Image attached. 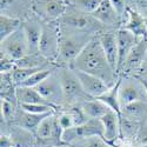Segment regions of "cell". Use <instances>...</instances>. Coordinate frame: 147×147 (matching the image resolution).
Masks as SVG:
<instances>
[{
  "mask_svg": "<svg viewBox=\"0 0 147 147\" xmlns=\"http://www.w3.org/2000/svg\"><path fill=\"white\" fill-rule=\"evenodd\" d=\"M0 147H14L11 136L6 133H1V136H0Z\"/></svg>",
  "mask_w": 147,
  "mask_h": 147,
  "instance_id": "e575fe53",
  "label": "cell"
},
{
  "mask_svg": "<svg viewBox=\"0 0 147 147\" xmlns=\"http://www.w3.org/2000/svg\"><path fill=\"white\" fill-rule=\"evenodd\" d=\"M16 67H17L16 61L1 53V55H0V72L1 73H12Z\"/></svg>",
  "mask_w": 147,
  "mask_h": 147,
  "instance_id": "1f68e13d",
  "label": "cell"
},
{
  "mask_svg": "<svg viewBox=\"0 0 147 147\" xmlns=\"http://www.w3.org/2000/svg\"><path fill=\"white\" fill-rule=\"evenodd\" d=\"M54 113V112H53ZM52 113H47V114H33V113H28L26 111H24L19 107L18 112H17V115L14 118V120L12 121V125H16V126H19L21 128H25L32 133L35 134L36 129H38L39 125L41 124V121L48 117Z\"/></svg>",
  "mask_w": 147,
  "mask_h": 147,
  "instance_id": "e0dca14e",
  "label": "cell"
},
{
  "mask_svg": "<svg viewBox=\"0 0 147 147\" xmlns=\"http://www.w3.org/2000/svg\"><path fill=\"white\" fill-rule=\"evenodd\" d=\"M71 145L74 147H117L114 145H111L109 142H107L102 137H98V136L79 139Z\"/></svg>",
  "mask_w": 147,
  "mask_h": 147,
  "instance_id": "484cf974",
  "label": "cell"
},
{
  "mask_svg": "<svg viewBox=\"0 0 147 147\" xmlns=\"http://www.w3.org/2000/svg\"><path fill=\"white\" fill-rule=\"evenodd\" d=\"M59 21H42V34L39 42V54L50 63H54L59 57Z\"/></svg>",
  "mask_w": 147,
  "mask_h": 147,
  "instance_id": "277c9868",
  "label": "cell"
},
{
  "mask_svg": "<svg viewBox=\"0 0 147 147\" xmlns=\"http://www.w3.org/2000/svg\"><path fill=\"white\" fill-rule=\"evenodd\" d=\"M92 16L105 27H108L111 30H114V27H118L122 24V19L119 17L109 0H102L100 6Z\"/></svg>",
  "mask_w": 147,
  "mask_h": 147,
  "instance_id": "2e32d148",
  "label": "cell"
},
{
  "mask_svg": "<svg viewBox=\"0 0 147 147\" xmlns=\"http://www.w3.org/2000/svg\"><path fill=\"white\" fill-rule=\"evenodd\" d=\"M22 20L19 18L1 14L0 16V41L5 40L21 27Z\"/></svg>",
  "mask_w": 147,
  "mask_h": 147,
  "instance_id": "d4e9b609",
  "label": "cell"
},
{
  "mask_svg": "<svg viewBox=\"0 0 147 147\" xmlns=\"http://www.w3.org/2000/svg\"><path fill=\"white\" fill-rule=\"evenodd\" d=\"M16 93H17V100H18L19 105H22V104H41V105H48V106L55 108L52 104L48 102L34 87L17 86V92Z\"/></svg>",
  "mask_w": 147,
  "mask_h": 147,
  "instance_id": "d6986e66",
  "label": "cell"
},
{
  "mask_svg": "<svg viewBox=\"0 0 147 147\" xmlns=\"http://www.w3.org/2000/svg\"><path fill=\"white\" fill-rule=\"evenodd\" d=\"M76 72V74L81 84V86L84 88V91L86 92V94L93 99H96L100 95H102L105 92H107L109 90V86L100 78H98L95 76L88 74V73H85L78 69H73Z\"/></svg>",
  "mask_w": 147,
  "mask_h": 147,
  "instance_id": "4fadbf2b",
  "label": "cell"
},
{
  "mask_svg": "<svg viewBox=\"0 0 147 147\" xmlns=\"http://www.w3.org/2000/svg\"><path fill=\"white\" fill-rule=\"evenodd\" d=\"M9 136L13 140L14 147H36V144H38L36 142L38 139L34 133L16 125H12Z\"/></svg>",
  "mask_w": 147,
  "mask_h": 147,
  "instance_id": "ffe728a7",
  "label": "cell"
},
{
  "mask_svg": "<svg viewBox=\"0 0 147 147\" xmlns=\"http://www.w3.org/2000/svg\"><path fill=\"white\" fill-rule=\"evenodd\" d=\"M19 107L24 111L33 114H47L55 112V108L48 106V105H41V104H22L19 105Z\"/></svg>",
  "mask_w": 147,
  "mask_h": 147,
  "instance_id": "f546056e",
  "label": "cell"
},
{
  "mask_svg": "<svg viewBox=\"0 0 147 147\" xmlns=\"http://www.w3.org/2000/svg\"><path fill=\"white\" fill-rule=\"evenodd\" d=\"M120 119L121 117L113 111L107 113L105 117L100 119L104 126V139L111 145H114V142L119 139L120 132H121Z\"/></svg>",
  "mask_w": 147,
  "mask_h": 147,
  "instance_id": "ac0fdd59",
  "label": "cell"
},
{
  "mask_svg": "<svg viewBox=\"0 0 147 147\" xmlns=\"http://www.w3.org/2000/svg\"><path fill=\"white\" fill-rule=\"evenodd\" d=\"M0 44H1V53L14 60L16 63L30 54L28 44L21 27L5 40L0 41Z\"/></svg>",
  "mask_w": 147,
  "mask_h": 147,
  "instance_id": "52a82bcc",
  "label": "cell"
},
{
  "mask_svg": "<svg viewBox=\"0 0 147 147\" xmlns=\"http://www.w3.org/2000/svg\"><path fill=\"white\" fill-rule=\"evenodd\" d=\"M109 1H111L112 6L114 7V9L117 11V13H118L119 17L122 19V22H124L125 17H126L127 8L129 7L128 0H109Z\"/></svg>",
  "mask_w": 147,
  "mask_h": 147,
  "instance_id": "d6a6232c",
  "label": "cell"
},
{
  "mask_svg": "<svg viewBox=\"0 0 147 147\" xmlns=\"http://www.w3.org/2000/svg\"><path fill=\"white\" fill-rule=\"evenodd\" d=\"M147 59V38L140 39L138 44L132 48L124 66L119 72L120 76L137 77V72H140L145 60Z\"/></svg>",
  "mask_w": 147,
  "mask_h": 147,
  "instance_id": "30bf717a",
  "label": "cell"
},
{
  "mask_svg": "<svg viewBox=\"0 0 147 147\" xmlns=\"http://www.w3.org/2000/svg\"><path fill=\"white\" fill-rule=\"evenodd\" d=\"M61 147H74V146H72V145H61Z\"/></svg>",
  "mask_w": 147,
  "mask_h": 147,
  "instance_id": "f35d334b",
  "label": "cell"
},
{
  "mask_svg": "<svg viewBox=\"0 0 147 147\" xmlns=\"http://www.w3.org/2000/svg\"><path fill=\"white\" fill-rule=\"evenodd\" d=\"M93 136L104 138V126L100 119H90L84 125L64 129L61 136V142L63 145H71L79 139Z\"/></svg>",
  "mask_w": 147,
  "mask_h": 147,
  "instance_id": "8992f818",
  "label": "cell"
},
{
  "mask_svg": "<svg viewBox=\"0 0 147 147\" xmlns=\"http://www.w3.org/2000/svg\"><path fill=\"white\" fill-rule=\"evenodd\" d=\"M147 117V101H137L121 108V118L138 122Z\"/></svg>",
  "mask_w": 147,
  "mask_h": 147,
  "instance_id": "603a6c76",
  "label": "cell"
},
{
  "mask_svg": "<svg viewBox=\"0 0 147 147\" xmlns=\"http://www.w3.org/2000/svg\"><path fill=\"white\" fill-rule=\"evenodd\" d=\"M101 47L108 60L111 67L117 72L118 69V41H117V30H106L99 35ZM118 73V72H117Z\"/></svg>",
  "mask_w": 147,
  "mask_h": 147,
  "instance_id": "9a60e30c",
  "label": "cell"
},
{
  "mask_svg": "<svg viewBox=\"0 0 147 147\" xmlns=\"http://www.w3.org/2000/svg\"><path fill=\"white\" fill-rule=\"evenodd\" d=\"M119 102L121 108L137 101H147V95L140 80L137 77L120 76Z\"/></svg>",
  "mask_w": 147,
  "mask_h": 147,
  "instance_id": "5b68a950",
  "label": "cell"
},
{
  "mask_svg": "<svg viewBox=\"0 0 147 147\" xmlns=\"http://www.w3.org/2000/svg\"><path fill=\"white\" fill-rule=\"evenodd\" d=\"M65 1H66V4H67V5H71V4L74 3L76 0H65Z\"/></svg>",
  "mask_w": 147,
  "mask_h": 147,
  "instance_id": "74e56055",
  "label": "cell"
},
{
  "mask_svg": "<svg viewBox=\"0 0 147 147\" xmlns=\"http://www.w3.org/2000/svg\"><path fill=\"white\" fill-rule=\"evenodd\" d=\"M58 117V121H59V125L63 129H67V128H72L76 126V122L74 119L71 115V113L68 111H63L60 112L59 114H57Z\"/></svg>",
  "mask_w": 147,
  "mask_h": 147,
  "instance_id": "4dcf8cb0",
  "label": "cell"
},
{
  "mask_svg": "<svg viewBox=\"0 0 147 147\" xmlns=\"http://www.w3.org/2000/svg\"><path fill=\"white\" fill-rule=\"evenodd\" d=\"M122 27L132 32L138 39L147 38V18L132 7L127 8Z\"/></svg>",
  "mask_w": 147,
  "mask_h": 147,
  "instance_id": "5bb4252c",
  "label": "cell"
},
{
  "mask_svg": "<svg viewBox=\"0 0 147 147\" xmlns=\"http://www.w3.org/2000/svg\"><path fill=\"white\" fill-rule=\"evenodd\" d=\"M140 39H138L136 35L128 30L124 27L117 28V41H118V74L124 66L125 61L132 51V48L138 44Z\"/></svg>",
  "mask_w": 147,
  "mask_h": 147,
  "instance_id": "7c38bea8",
  "label": "cell"
},
{
  "mask_svg": "<svg viewBox=\"0 0 147 147\" xmlns=\"http://www.w3.org/2000/svg\"><path fill=\"white\" fill-rule=\"evenodd\" d=\"M120 81H121V78L119 77L118 81L113 85V86L109 87V90L107 92H105L102 95H100L99 98H96V99H99L102 102H105L113 112H115L117 114H119L121 117V106H120V102H119V86H120Z\"/></svg>",
  "mask_w": 147,
  "mask_h": 147,
  "instance_id": "cb8c5ba5",
  "label": "cell"
},
{
  "mask_svg": "<svg viewBox=\"0 0 147 147\" xmlns=\"http://www.w3.org/2000/svg\"><path fill=\"white\" fill-rule=\"evenodd\" d=\"M60 26V44H59V57L58 60L63 63V66L69 67L87 44L96 36V34L80 32ZM57 60V61H58Z\"/></svg>",
  "mask_w": 147,
  "mask_h": 147,
  "instance_id": "7a4b0ae2",
  "label": "cell"
},
{
  "mask_svg": "<svg viewBox=\"0 0 147 147\" xmlns=\"http://www.w3.org/2000/svg\"><path fill=\"white\" fill-rule=\"evenodd\" d=\"M80 106L88 119H101L102 117H105L107 113L112 111L105 102H102L99 99L87 100Z\"/></svg>",
  "mask_w": 147,
  "mask_h": 147,
  "instance_id": "7402d4cb",
  "label": "cell"
},
{
  "mask_svg": "<svg viewBox=\"0 0 147 147\" xmlns=\"http://www.w3.org/2000/svg\"><path fill=\"white\" fill-rule=\"evenodd\" d=\"M34 88L55 108L66 105L64 91H63V87H61V82L58 77L57 69L47 79H45L40 85H38Z\"/></svg>",
  "mask_w": 147,
  "mask_h": 147,
  "instance_id": "9c48e42d",
  "label": "cell"
},
{
  "mask_svg": "<svg viewBox=\"0 0 147 147\" xmlns=\"http://www.w3.org/2000/svg\"><path fill=\"white\" fill-rule=\"evenodd\" d=\"M32 5L33 0H1V14L19 18L26 13L27 8L32 9Z\"/></svg>",
  "mask_w": 147,
  "mask_h": 147,
  "instance_id": "44dd1931",
  "label": "cell"
},
{
  "mask_svg": "<svg viewBox=\"0 0 147 147\" xmlns=\"http://www.w3.org/2000/svg\"><path fill=\"white\" fill-rule=\"evenodd\" d=\"M55 147H61V146H55Z\"/></svg>",
  "mask_w": 147,
  "mask_h": 147,
  "instance_id": "60d3db41",
  "label": "cell"
},
{
  "mask_svg": "<svg viewBox=\"0 0 147 147\" xmlns=\"http://www.w3.org/2000/svg\"><path fill=\"white\" fill-rule=\"evenodd\" d=\"M61 1H65V0H61ZM65 3H66V1H65Z\"/></svg>",
  "mask_w": 147,
  "mask_h": 147,
  "instance_id": "ab89813d",
  "label": "cell"
},
{
  "mask_svg": "<svg viewBox=\"0 0 147 147\" xmlns=\"http://www.w3.org/2000/svg\"><path fill=\"white\" fill-rule=\"evenodd\" d=\"M98 35L87 44L78 58L72 63L69 68L95 76L104 80L109 87H112L118 81L119 77L118 73L109 65Z\"/></svg>",
  "mask_w": 147,
  "mask_h": 147,
  "instance_id": "6da1fadb",
  "label": "cell"
},
{
  "mask_svg": "<svg viewBox=\"0 0 147 147\" xmlns=\"http://www.w3.org/2000/svg\"><path fill=\"white\" fill-rule=\"evenodd\" d=\"M102 0H76L73 4L68 5L73 8H76L84 13H88L93 14L94 12L98 9V7L100 6Z\"/></svg>",
  "mask_w": 147,
  "mask_h": 147,
  "instance_id": "83f0119b",
  "label": "cell"
},
{
  "mask_svg": "<svg viewBox=\"0 0 147 147\" xmlns=\"http://www.w3.org/2000/svg\"><path fill=\"white\" fill-rule=\"evenodd\" d=\"M18 104L1 99V122H12L18 112Z\"/></svg>",
  "mask_w": 147,
  "mask_h": 147,
  "instance_id": "f1b7e54d",
  "label": "cell"
},
{
  "mask_svg": "<svg viewBox=\"0 0 147 147\" xmlns=\"http://www.w3.org/2000/svg\"><path fill=\"white\" fill-rule=\"evenodd\" d=\"M67 7L61 0H33L32 11L42 21H58L66 13Z\"/></svg>",
  "mask_w": 147,
  "mask_h": 147,
  "instance_id": "ba28073f",
  "label": "cell"
},
{
  "mask_svg": "<svg viewBox=\"0 0 147 147\" xmlns=\"http://www.w3.org/2000/svg\"><path fill=\"white\" fill-rule=\"evenodd\" d=\"M21 28L26 36L28 48H30V54H38L39 42L42 34V20L36 16L26 17L22 20Z\"/></svg>",
  "mask_w": 147,
  "mask_h": 147,
  "instance_id": "8fae6325",
  "label": "cell"
},
{
  "mask_svg": "<svg viewBox=\"0 0 147 147\" xmlns=\"http://www.w3.org/2000/svg\"><path fill=\"white\" fill-rule=\"evenodd\" d=\"M58 77L61 82V87L65 95V102L68 106L82 105L85 101L91 100L93 98L88 96L84 91L81 84L76 74V72L69 67L60 66L57 68Z\"/></svg>",
  "mask_w": 147,
  "mask_h": 147,
  "instance_id": "3957f363",
  "label": "cell"
},
{
  "mask_svg": "<svg viewBox=\"0 0 147 147\" xmlns=\"http://www.w3.org/2000/svg\"><path fill=\"white\" fill-rule=\"evenodd\" d=\"M137 78L140 80L141 85H142V86H144V88H145L146 95H147V79H146V78H144V77H140V76H137Z\"/></svg>",
  "mask_w": 147,
  "mask_h": 147,
  "instance_id": "d590c367",
  "label": "cell"
},
{
  "mask_svg": "<svg viewBox=\"0 0 147 147\" xmlns=\"http://www.w3.org/2000/svg\"><path fill=\"white\" fill-rule=\"evenodd\" d=\"M48 66V65H47ZM47 66H44V67H35V68H28V67H16L13 69V72L11 73L12 74V79H13V82L19 86L21 85L25 80H27L32 74H34L35 72H38Z\"/></svg>",
  "mask_w": 147,
  "mask_h": 147,
  "instance_id": "4316f807",
  "label": "cell"
},
{
  "mask_svg": "<svg viewBox=\"0 0 147 147\" xmlns=\"http://www.w3.org/2000/svg\"><path fill=\"white\" fill-rule=\"evenodd\" d=\"M128 5L147 18V0H128Z\"/></svg>",
  "mask_w": 147,
  "mask_h": 147,
  "instance_id": "836d02e7",
  "label": "cell"
},
{
  "mask_svg": "<svg viewBox=\"0 0 147 147\" xmlns=\"http://www.w3.org/2000/svg\"><path fill=\"white\" fill-rule=\"evenodd\" d=\"M141 72H147V59L145 60V63L142 65V68H141Z\"/></svg>",
  "mask_w": 147,
  "mask_h": 147,
  "instance_id": "8d00e7d4",
  "label": "cell"
}]
</instances>
